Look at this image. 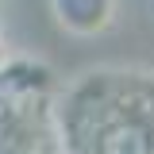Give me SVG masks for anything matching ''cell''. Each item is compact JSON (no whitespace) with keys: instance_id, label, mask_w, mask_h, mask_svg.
I'll return each instance as SVG.
<instances>
[]
</instances>
